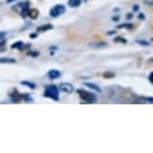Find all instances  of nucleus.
Returning <instances> with one entry per match:
<instances>
[{
	"label": "nucleus",
	"mask_w": 153,
	"mask_h": 153,
	"mask_svg": "<svg viewBox=\"0 0 153 153\" xmlns=\"http://www.w3.org/2000/svg\"><path fill=\"white\" fill-rule=\"evenodd\" d=\"M59 89H60L61 92H67V93L74 92V86L71 84H60Z\"/></svg>",
	"instance_id": "20e7f679"
},
{
	"label": "nucleus",
	"mask_w": 153,
	"mask_h": 153,
	"mask_svg": "<svg viewBox=\"0 0 153 153\" xmlns=\"http://www.w3.org/2000/svg\"><path fill=\"white\" fill-rule=\"evenodd\" d=\"M21 46H24V43H22V42H17V43H13L11 48L13 49H21Z\"/></svg>",
	"instance_id": "9b49d317"
},
{
	"label": "nucleus",
	"mask_w": 153,
	"mask_h": 153,
	"mask_svg": "<svg viewBox=\"0 0 153 153\" xmlns=\"http://www.w3.org/2000/svg\"><path fill=\"white\" fill-rule=\"evenodd\" d=\"M36 36H38V33H31V38H32V39H35Z\"/></svg>",
	"instance_id": "f3484780"
},
{
	"label": "nucleus",
	"mask_w": 153,
	"mask_h": 153,
	"mask_svg": "<svg viewBox=\"0 0 153 153\" xmlns=\"http://www.w3.org/2000/svg\"><path fill=\"white\" fill-rule=\"evenodd\" d=\"M48 29H52V25H45V27H40V28H38V31L39 32H43V31H48Z\"/></svg>",
	"instance_id": "9d476101"
},
{
	"label": "nucleus",
	"mask_w": 153,
	"mask_h": 153,
	"mask_svg": "<svg viewBox=\"0 0 153 153\" xmlns=\"http://www.w3.org/2000/svg\"><path fill=\"white\" fill-rule=\"evenodd\" d=\"M48 76L50 78V79H56V78L60 76V71H59V70H50V71L48 73Z\"/></svg>",
	"instance_id": "39448f33"
},
{
	"label": "nucleus",
	"mask_w": 153,
	"mask_h": 153,
	"mask_svg": "<svg viewBox=\"0 0 153 153\" xmlns=\"http://www.w3.org/2000/svg\"><path fill=\"white\" fill-rule=\"evenodd\" d=\"M43 95L46 97H52L54 100H59V88H57L56 85H49V86H46V89H45Z\"/></svg>",
	"instance_id": "f257e3e1"
},
{
	"label": "nucleus",
	"mask_w": 153,
	"mask_h": 153,
	"mask_svg": "<svg viewBox=\"0 0 153 153\" xmlns=\"http://www.w3.org/2000/svg\"><path fill=\"white\" fill-rule=\"evenodd\" d=\"M0 63H10V64H13V63H16V60L11 59V57H6V59H0Z\"/></svg>",
	"instance_id": "1a4fd4ad"
},
{
	"label": "nucleus",
	"mask_w": 153,
	"mask_h": 153,
	"mask_svg": "<svg viewBox=\"0 0 153 153\" xmlns=\"http://www.w3.org/2000/svg\"><path fill=\"white\" fill-rule=\"evenodd\" d=\"M6 50V46H4V42H0V53Z\"/></svg>",
	"instance_id": "f8f14e48"
},
{
	"label": "nucleus",
	"mask_w": 153,
	"mask_h": 153,
	"mask_svg": "<svg viewBox=\"0 0 153 153\" xmlns=\"http://www.w3.org/2000/svg\"><path fill=\"white\" fill-rule=\"evenodd\" d=\"M105 76H106V78H111V76H114V74H111V73H106V74H105Z\"/></svg>",
	"instance_id": "4468645a"
},
{
	"label": "nucleus",
	"mask_w": 153,
	"mask_h": 153,
	"mask_svg": "<svg viewBox=\"0 0 153 153\" xmlns=\"http://www.w3.org/2000/svg\"><path fill=\"white\" fill-rule=\"evenodd\" d=\"M64 11H65L64 6H61V4H57V6H54V7L50 8V17L56 18V17L61 16V14H64Z\"/></svg>",
	"instance_id": "7ed1b4c3"
},
{
	"label": "nucleus",
	"mask_w": 153,
	"mask_h": 153,
	"mask_svg": "<svg viewBox=\"0 0 153 153\" xmlns=\"http://www.w3.org/2000/svg\"><path fill=\"white\" fill-rule=\"evenodd\" d=\"M7 1H8V3H11V1H14V0H7Z\"/></svg>",
	"instance_id": "a211bd4d"
},
{
	"label": "nucleus",
	"mask_w": 153,
	"mask_h": 153,
	"mask_svg": "<svg viewBox=\"0 0 153 153\" xmlns=\"http://www.w3.org/2000/svg\"><path fill=\"white\" fill-rule=\"evenodd\" d=\"M78 95L82 100L85 102H96V95L92 92H88V91H84V89H79L78 91Z\"/></svg>",
	"instance_id": "f03ea898"
},
{
	"label": "nucleus",
	"mask_w": 153,
	"mask_h": 153,
	"mask_svg": "<svg viewBox=\"0 0 153 153\" xmlns=\"http://www.w3.org/2000/svg\"><path fill=\"white\" fill-rule=\"evenodd\" d=\"M149 82H150V84H152V82H153V74H152V73L149 74Z\"/></svg>",
	"instance_id": "2eb2a0df"
},
{
	"label": "nucleus",
	"mask_w": 153,
	"mask_h": 153,
	"mask_svg": "<svg viewBox=\"0 0 153 153\" xmlns=\"http://www.w3.org/2000/svg\"><path fill=\"white\" fill-rule=\"evenodd\" d=\"M116 42H123V43H127L125 39H121V38H116Z\"/></svg>",
	"instance_id": "ddd939ff"
},
{
	"label": "nucleus",
	"mask_w": 153,
	"mask_h": 153,
	"mask_svg": "<svg viewBox=\"0 0 153 153\" xmlns=\"http://www.w3.org/2000/svg\"><path fill=\"white\" fill-rule=\"evenodd\" d=\"M85 85H86V86H88L89 89H92V91H95V92H100V88H99L97 85L91 84V82H85Z\"/></svg>",
	"instance_id": "6e6552de"
},
{
	"label": "nucleus",
	"mask_w": 153,
	"mask_h": 153,
	"mask_svg": "<svg viewBox=\"0 0 153 153\" xmlns=\"http://www.w3.org/2000/svg\"><path fill=\"white\" fill-rule=\"evenodd\" d=\"M29 54H31V56H38L39 53H38V52H31V53H29Z\"/></svg>",
	"instance_id": "dca6fc26"
},
{
	"label": "nucleus",
	"mask_w": 153,
	"mask_h": 153,
	"mask_svg": "<svg viewBox=\"0 0 153 153\" xmlns=\"http://www.w3.org/2000/svg\"><path fill=\"white\" fill-rule=\"evenodd\" d=\"M81 3H82V0H68V6L70 7H78V6H81Z\"/></svg>",
	"instance_id": "0eeeda50"
},
{
	"label": "nucleus",
	"mask_w": 153,
	"mask_h": 153,
	"mask_svg": "<svg viewBox=\"0 0 153 153\" xmlns=\"http://www.w3.org/2000/svg\"><path fill=\"white\" fill-rule=\"evenodd\" d=\"M38 16H39V10H38V8H32V10H29L28 11V17L29 18H32V20L38 18Z\"/></svg>",
	"instance_id": "423d86ee"
}]
</instances>
